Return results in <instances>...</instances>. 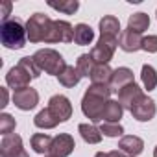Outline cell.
<instances>
[{
    "label": "cell",
    "instance_id": "obj_1",
    "mask_svg": "<svg viewBox=\"0 0 157 157\" xmlns=\"http://www.w3.org/2000/svg\"><path fill=\"white\" fill-rule=\"evenodd\" d=\"M111 87L109 85H98V83H93L85 94H83V100H82V111L83 115L91 120V122H102V113H104V107L105 104L111 100Z\"/></svg>",
    "mask_w": 157,
    "mask_h": 157
},
{
    "label": "cell",
    "instance_id": "obj_2",
    "mask_svg": "<svg viewBox=\"0 0 157 157\" xmlns=\"http://www.w3.org/2000/svg\"><path fill=\"white\" fill-rule=\"evenodd\" d=\"M0 41L8 50H21L24 48L28 35H26V26H22L21 19H8L0 26Z\"/></svg>",
    "mask_w": 157,
    "mask_h": 157
},
{
    "label": "cell",
    "instance_id": "obj_3",
    "mask_svg": "<svg viewBox=\"0 0 157 157\" xmlns=\"http://www.w3.org/2000/svg\"><path fill=\"white\" fill-rule=\"evenodd\" d=\"M32 57L37 63V67L41 68V72H46L50 76H59L67 68V63H65L63 56L54 48H41Z\"/></svg>",
    "mask_w": 157,
    "mask_h": 157
},
{
    "label": "cell",
    "instance_id": "obj_4",
    "mask_svg": "<svg viewBox=\"0 0 157 157\" xmlns=\"http://www.w3.org/2000/svg\"><path fill=\"white\" fill-rule=\"evenodd\" d=\"M54 21L44 13H33L26 22V35L30 43H48Z\"/></svg>",
    "mask_w": 157,
    "mask_h": 157
},
{
    "label": "cell",
    "instance_id": "obj_5",
    "mask_svg": "<svg viewBox=\"0 0 157 157\" xmlns=\"http://www.w3.org/2000/svg\"><path fill=\"white\" fill-rule=\"evenodd\" d=\"M118 46V39H109V37H100L98 43L91 48V57L94 59V63L98 65H109V61L113 59L115 52Z\"/></svg>",
    "mask_w": 157,
    "mask_h": 157
},
{
    "label": "cell",
    "instance_id": "obj_6",
    "mask_svg": "<svg viewBox=\"0 0 157 157\" xmlns=\"http://www.w3.org/2000/svg\"><path fill=\"white\" fill-rule=\"evenodd\" d=\"M129 113H131V117H133L135 120H139V122H150V120L155 117L157 107H155V102H153L150 96L142 94V96H139V98L135 100V104L131 105Z\"/></svg>",
    "mask_w": 157,
    "mask_h": 157
},
{
    "label": "cell",
    "instance_id": "obj_7",
    "mask_svg": "<svg viewBox=\"0 0 157 157\" xmlns=\"http://www.w3.org/2000/svg\"><path fill=\"white\" fill-rule=\"evenodd\" d=\"M0 157H30L22 146V139L17 133L6 135L0 142Z\"/></svg>",
    "mask_w": 157,
    "mask_h": 157
},
{
    "label": "cell",
    "instance_id": "obj_8",
    "mask_svg": "<svg viewBox=\"0 0 157 157\" xmlns=\"http://www.w3.org/2000/svg\"><path fill=\"white\" fill-rule=\"evenodd\" d=\"M48 109L54 113V117L59 120V122H67L70 117H72V104L67 96L63 94H54L50 100H48Z\"/></svg>",
    "mask_w": 157,
    "mask_h": 157
},
{
    "label": "cell",
    "instance_id": "obj_9",
    "mask_svg": "<svg viewBox=\"0 0 157 157\" xmlns=\"http://www.w3.org/2000/svg\"><path fill=\"white\" fill-rule=\"evenodd\" d=\"M13 104L21 111H30L39 104V93L32 87H24L13 93Z\"/></svg>",
    "mask_w": 157,
    "mask_h": 157
},
{
    "label": "cell",
    "instance_id": "obj_10",
    "mask_svg": "<svg viewBox=\"0 0 157 157\" xmlns=\"http://www.w3.org/2000/svg\"><path fill=\"white\" fill-rule=\"evenodd\" d=\"M74 41V26L67 21H54L48 43H72Z\"/></svg>",
    "mask_w": 157,
    "mask_h": 157
},
{
    "label": "cell",
    "instance_id": "obj_11",
    "mask_svg": "<svg viewBox=\"0 0 157 157\" xmlns=\"http://www.w3.org/2000/svg\"><path fill=\"white\" fill-rule=\"evenodd\" d=\"M30 80H33V78H32L21 65L11 67V68L8 70V74H6V83L13 89V93L19 91V89L30 87Z\"/></svg>",
    "mask_w": 157,
    "mask_h": 157
},
{
    "label": "cell",
    "instance_id": "obj_12",
    "mask_svg": "<svg viewBox=\"0 0 157 157\" xmlns=\"http://www.w3.org/2000/svg\"><path fill=\"white\" fill-rule=\"evenodd\" d=\"M131 83H135V78H133V70H131V68H128V67H118V68L113 70L111 83H109V87H111L113 93L118 94L124 87H128V85H131Z\"/></svg>",
    "mask_w": 157,
    "mask_h": 157
},
{
    "label": "cell",
    "instance_id": "obj_13",
    "mask_svg": "<svg viewBox=\"0 0 157 157\" xmlns=\"http://www.w3.org/2000/svg\"><path fill=\"white\" fill-rule=\"evenodd\" d=\"M74 148H76V144H74L72 135H68V133H59V135L54 137L50 153L56 155V157H68V155L74 151Z\"/></svg>",
    "mask_w": 157,
    "mask_h": 157
},
{
    "label": "cell",
    "instance_id": "obj_14",
    "mask_svg": "<svg viewBox=\"0 0 157 157\" xmlns=\"http://www.w3.org/2000/svg\"><path fill=\"white\" fill-rule=\"evenodd\" d=\"M142 39L144 37H140V33L126 28L118 37V46L124 52H137V50H142Z\"/></svg>",
    "mask_w": 157,
    "mask_h": 157
},
{
    "label": "cell",
    "instance_id": "obj_15",
    "mask_svg": "<svg viewBox=\"0 0 157 157\" xmlns=\"http://www.w3.org/2000/svg\"><path fill=\"white\" fill-rule=\"evenodd\" d=\"M118 150L124 151L128 157H137L144 150V140L137 135H124L118 140Z\"/></svg>",
    "mask_w": 157,
    "mask_h": 157
},
{
    "label": "cell",
    "instance_id": "obj_16",
    "mask_svg": "<svg viewBox=\"0 0 157 157\" xmlns=\"http://www.w3.org/2000/svg\"><path fill=\"white\" fill-rule=\"evenodd\" d=\"M120 21L115 15H104L100 19V37L118 39L120 37Z\"/></svg>",
    "mask_w": 157,
    "mask_h": 157
},
{
    "label": "cell",
    "instance_id": "obj_17",
    "mask_svg": "<svg viewBox=\"0 0 157 157\" xmlns=\"http://www.w3.org/2000/svg\"><path fill=\"white\" fill-rule=\"evenodd\" d=\"M144 93H142V89L137 85V83H131V85H128V87H124L120 93H118V102H120V105L124 107V109H131V105L135 104V100L139 98V96H142Z\"/></svg>",
    "mask_w": 157,
    "mask_h": 157
},
{
    "label": "cell",
    "instance_id": "obj_18",
    "mask_svg": "<svg viewBox=\"0 0 157 157\" xmlns=\"http://www.w3.org/2000/svg\"><path fill=\"white\" fill-rule=\"evenodd\" d=\"M124 115V107L120 105L118 100H109L104 107L102 113V122H113V124H120V118Z\"/></svg>",
    "mask_w": 157,
    "mask_h": 157
},
{
    "label": "cell",
    "instance_id": "obj_19",
    "mask_svg": "<svg viewBox=\"0 0 157 157\" xmlns=\"http://www.w3.org/2000/svg\"><path fill=\"white\" fill-rule=\"evenodd\" d=\"M57 80H59V83H61L63 87L70 89V87H74V85L80 83L82 74H80V70H78L74 65H67V68L57 76Z\"/></svg>",
    "mask_w": 157,
    "mask_h": 157
},
{
    "label": "cell",
    "instance_id": "obj_20",
    "mask_svg": "<svg viewBox=\"0 0 157 157\" xmlns=\"http://www.w3.org/2000/svg\"><path fill=\"white\" fill-rule=\"evenodd\" d=\"M94 39V32L89 24H76L74 26V43L76 44H80V46H85V44H91Z\"/></svg>",
    "mask_w": 157,
    "mask_h": 157
},
{
    "label": "cell",
    "instance_id": "obj_21",
    "mask_svg": "<svg viewBox=\"0 0 157 157\" xmlns=\"http://www.w3.org/2000/svg\"><path fill=\"white\" fill-rule=\"evenodd\" d=\"M52 142H54V137H50L46 133H35L30 139V144H32L33 151H37V153H50Z\"/></svg>",
    "mask_w": 157,
    "mask_h": 157
},
{
    "label": "cell",
    "instance_id": "obj_22",
    "mask_svg": "<svg viewBox=\"0 0 157 157\" xmlns=\"http://www.w3.org/2000/svg\"><path fill=\"white\" fill-rule=\"evenodd\" d=\"M111 76H113V68L109 65H98L96 63V67L93 68V74H91V82L98 83V85H109Z\"/></svg>",
    "mask_w": 157,
    "mask_h": 157
},
{
    "label": "cell",
    "instance_id": "obj_23",
    "mask_svg": "<svg viewBox=\"0 0 157 157\" xmlns=\"http://www.w3.org/2000/svg\"><path fill=\"white\" fill-rule=\"evenodd\" d=\"M78 131H80L82 139L87 144H98L102 140V131L94 124H80V126H78Z\"/></svg>",
    "mask_w": 157,
    "mask_h": 157
},
{
    "label": "cell",
    "instance_id": "obj_24",
    "mask_svg": "<svg viewBox=\"0 0 157 157\" xmlns=\"http://www.w3.org/2000/svg\"><path fill=\"white\" fill-rule=\"evenodd\" d=\"M33 124H35L37 128H41V129H52V128H56V126L59 124V120H57V118L54 117V113L46 107V109H43V111H39V113L35 115Z\"/></svg>",
    "mask_w": 157,
    "mask_h": 157
},
{
    "label": "cell",
    "instance_id": "obj_25",
    "mask_svg": "<svg viewBox=\"0 0 157 157\" xmlns=\"http://www.w3.org/2000/svg\"><path fill=\"white\" fill-rule=\"evenodd\" d=\"M148 26H150V17L146 13H142V11L133 13L128 19V28L133 30V32H137V33H142L144 30H148Z\"/></svg>",
    "mask_w": 157,
    "mask_h": 157
},
{
    "label": "cell",
    "instance_id": "obj_26",
    "mask_svg": "<svg viewBox=\"0 0 157 157\" xmlns=\"http://www.w3.org/2000/svg\"><path fill=\"white\" fill-rule=\"evenodd\" d=\"M140 78H142V85L146 91H153L157 87V72L151 65H142Z\"/></svg>",
    "mask_w": 157,
    "mask_h": 157
},
{
    "label": "cell",
    "instance_id": "obj_27",
    "mask_svg": "<svg viewBox=\"0 0 157 157\" xmlns=\"http://www.w3.org/2000/svg\"><path fill=\"white\" fill-rule=\"evenodd\" d=\"M94 67H96V63L91 57V54H82L80 57H78V61H76V68L80 70L82 78H91Z\"/></svg>",
    "mask_w": 157,
    "mask_h": 157
},
{
    "label": "cell",
    "instance_id": "obj_28",
    "mask_svg": "<svg viewBox=\"0 0 157 157\" xmlns=\"http://www.w3.org/2000/svg\"><path fill=\"white\" fill-rule=\"evenodd\" d=\"M48 6L50 8H54V10H57V11H61V13H65V15H74L76 11H78V8H80V2L78 0H63V2H48Z\"/></svg>",
    "mask_w": 157,
    "mask_h": 157
},
{
    "label": "cell",
    "instance_id": "obj_29",
    "mask_svg": "<svg viewBox=\"0 0 157 157\" xmlns=\"http://www.w3.org/2000/svg\"><path fill=\"white\" fill-rule=\"evenodd\" d=\"M15 126H17V122H15V118L11 115H8V113L0 115V133H2L4 137L6 135H11L15 131Z\"/></svg>",
    "mask_w": 157,
    "mask_h": 157
},
{
    "label": "cell",
    "instance_id": "obj_30",
    "mask_svg": "<svg viewBox=\"0 0 157 157\" xmlns=\"http://www.w3.org/2000/svg\"><path fill=\"white\" fill-rule=\"evenodd\" d=\"M19 65H21V67H22V68L33 78V80H37V78L41 76V68L37 67V63L33 61V57H22V59L19 61Z\"/></svg>",
    "mask_w": 157,
    "mask_h": 157
},
{
    "label": "cell",
    "instance_id": "obj_31",
    "mask_svg": "<svg viewBox=\"0 0 157 157\" xmlns=\"http://www.w3.org/2000/svg\"><path fill=\"white\" fill-rule=\"evenodd\" d=\"M100 131L105 135V137H122L124 133V128L120 124H113V122H102L100 126Z\"/></svg>",
    "mask_w": 157,
    "mask_h": 157
},
{
    "label": "cell",
    "instance_id": "obj_32",
    "mask_svg": "<svg viewBox=\"0 0 157 157\" xmlns=\"http://www.w3.org/2000/svg\"><path fill=\"white\" fill-rule=\"evenodd\" d=\"M142 50L144 52H150V54H155L157 52V35H148L142 39Z\"/></svg>",
    "mask_w": 157,
    "mask_h": 157
},
{
    "label": "cell",
    "instance_id": "obj_33",
    "mask_svg": "<svg viewBox=\"0 0 157 157\" xmlns=\"http://www.w3.org/2000/svg\"><path fill=\"white\" fill-rule=\"evenodd\" d=\"M94 157H128V155L120 150H113V151H98Z\"/></svg>",
    "mask_w": 157,
    "mask_h": 157
},
{
    "label": "cell",
    "instance_id": "obj_34",
    "mask_svg": "<svg viewBox=\"0 0 157 157\" xmlns=\"http://www.w3.org/2000/svg\"><path fill=\"white\" fill-rule=\"evenodd\" d=\"M10 11H11V2L10 0H6V2H2V22H6L8 19H10Z\"/></svg>",
    "mask_w": 157,
    "mask_h": 157
},
{
    "label": "cell",
    "instance_id": "obj_35",
    "mask_svg": "<svg viewBox=\"0 0 157 157\" xmlns=\"http://www.w3.org/2000/svg\"><path fill=\"white\" fill-rule=\"evenodd\" d=\"M0 93H2V104H0V105L6 107L8 105V89L6 87H0Z\"/></svg>",
    "mask_w": 157,
    "mask_h": 157
},
{
    "label": "cell",
    "instance_id": "obj_36",
    "mask_svg": "<svg viewBox=\"0 0 157 157\" xmlns=\"http://www.w3.org/2000/svg\"><path fill=\"white\" fill-rule=\"evenodd\" d=\"M153 157H157V146H155V150H153Z\"/></svg>",
    "mask_w": 157,
    "mask_h": 157
},
{
    "label": "cell",
    "instance_id": "obj_37",
    "mask_svg": "<svg viewBox=\"0 0 157 157\" xmlns=\"http://www.w3.org/2000/svg\"><path fill=\"white\" fill-rule=\"evenodd\" d=\"M44 157H56V155H52V153H48V155H44Z\"/></svg>",
    "mask_w": 157,
    "mask_h": 157
}]
</instances>
